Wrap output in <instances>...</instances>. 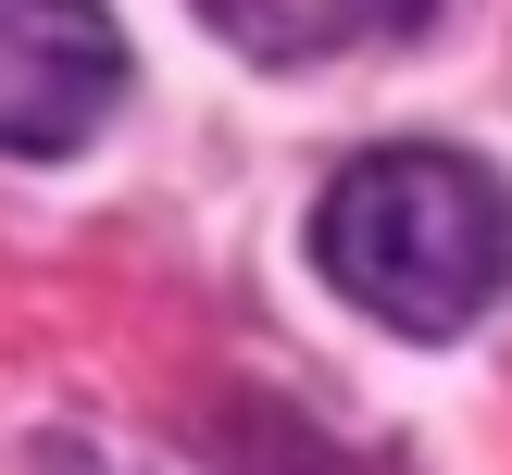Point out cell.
I'll return each mask as SVG.
<instances>
[{
  "instance_id": "cell-1",
  "label": "cell",
  "mask_w": 512,
  "mask_h": 475,
  "mask_svg": "<svg viewBox=\"0 0 512 475\" xmlns=\"http://www.w3.org/2000/svg\"><path fill=\"white\" fill-rule=\"evenodd\" d=\"M313 263L400 338H463L512 288V188L475 150H363L313 200Z\"/></svg>"
},
{
  "instance_id": "cell-2",
  "label": "cell",
  "mask_w": 512,
  "mask_h": 475,
  "mask_svg": "<svg viewBox=\"0 0 512 475\" xmlns=\"http://www.w3.org/2000/svg\"><path fill=\"white\" fill-rule=\"evenodd\" d=\"M113 100H125L113 0H0V150L50 163V150L100 138Z\"/></svg>"
},
{
  "instance_id": "cell-3",
  "label": "cell",
  "mask_w": 512,
  "mask_h": 475,
  "mask_svg": "<svg viewBox=\"0 0 512 475\" xmlns=\"http://www.w3.org/2000/svg\"><path fill=\"white\" fill-rule=\"evenodd\" d=\"M438 0H200V25L263 63H325V50H363V38H413Z\"/></svg>"
}]
</instances>
